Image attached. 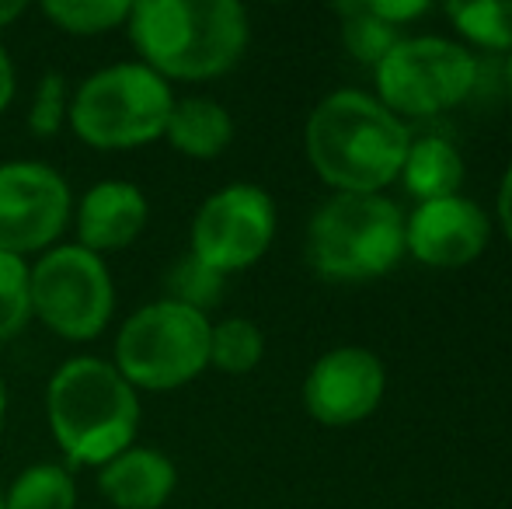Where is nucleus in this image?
<instances>
[{
	"label": "nucleus",
	"instance_id": "dca6fc26",
	"mask_svg": "<svg viewBox=\"0 0 512 509\" xmlns=\"http://www.w3.org/2000/svg\"><path fill=\"white\" fill-rule=\"evenodd\" d=\"M398 178L418 203L457 196L460 182H464V157L443 136H418V140L408 143Z\"/></svg>",
	"mask_w": 512,
	"mask_h": 509
},
{
	"label": "nucleus",
	"instance_id": "a211bd4d",
	"mask_svg": "<svg viewBox=\"0 0 512 509\" xmlns=\"http://www.w3.org/2000/svg\"><path fill=\"white\" fill-rule=\"evenodd\" d=\"M335 14L342 18V46L349 49V56H356L359 63L377 67V63L401 42L398 28L380 21L377 14L370 11L366 0L335 4Z\"/></svg>",
	"mask_w": 512,
	"mask_h": 509
},
{
	"label": "nucleus",
	"instance_id": "f3484780",
	"mask_svg": "<svg viewBox=\"0 0 512 509\" xmlns=\"http://www.w3.org/2000/svg\"><path fill=\"white\" fill-rule=\"evenodd\" d=\"M74 475L60 464H32L4 492V509H74Z\"/></svg>",
	"mask_w": 512,
	"mask_h": 509
},
{
	"label": "nucleus",
	"instance_id": "cd10ccee",
	"mask_svg": "<svg viewBox=\"0 0 512 509\" xmlns=\"http://www.w3.org/2000/svg\"><path fill=\"white\" fill-rule=\"evenodd\" d=\"M28 11L25 0H0V28H7L11 21H18Z\"/></svg>",
	"mask_w": 512,
	"mask_h": 509
},
{
	"label": "nucleus",
	"instance_id": "c756f323",
	"mask_svg": "<svg viewBox=\"0 0 512 509\" xmlns=\"http://www.w3.org/2000/svg\"><path fill=\"white\" fill-rule=\"evenodd\" d=\"M506 84H509V95H512V53H509V60H506Z\"/></svg>",
	"mask_w": 512,
	"mask_h": 509
},
{
	"label": "nucleus",
	"instance_id": "f03ea898",
	"mask_svg": "<svg viewBox=\"0 0 512 509\" xmlns=\"http://www.w3.org/2000/svg\"><path fill=\"white\" fill-rule=\"evenodd\" d=\"M408 129L366 91H331L307 119V157L338 192H380L401 175Z\"/></svg>",
	"mask_w": 512,
	"mask_h": 509
},
{
	"label": "nucleus",
	"instance_id": "bb28decb",
	"mask_svg": "<svg viewBox=\"0 0 512 509\" xmlns=\"http://www.w3.org/2000/svg\"><path fill=\"white\" fill-rule=\"evenodd\" d=\"M14 63H11V56H7V49L0 46V112L11 105V98H14Z\"/></svg>",
	"mask_w": 512,
	"mask_h": 509
},
{
	"label": "nucleus",
	"instance_id": "1a4fd4ad",
	"mask_svg": "<svg viewBox=\"0 0 512 509\" xmlns=\"http://www.w3.org/2000/svg\"><path fill=\"white\" fill-rule=\"evenodd\" d=\"M276 238V203L262 185L234 182L216 189L192 220L189 255L220 276L241 272L269 252Z\"/></svg>",
	"mask_w": 512,
	"mask_h": 509
},
{
	"label": "nucleus",
	"instance_id": "4468645a",
	"mask_svg": "<svg viewBox=\"0 0 512 509\" xmlns=\"http://www.w3.org/2000/svg\"><path fill=\"white\" fill-rule=\"evenodd\" d=\"M175 485V461L154 447H129L98 468V489L115 509H161Z\"/></svg>",
	"mask_w": 512,
	"mask_h": 509
},
{
	"label": "nucleus",
	"instance_id": "393cba45",
	"mask_svg": "<svg viewBox=\"0 0 512 509\" xmlns=\"http://www.w3.org/2000/svg\"><path fill=\"white\" fill-rule=\"evenodd\" d=\"M366 4H370V11L377 14L380 21H387V25H394V28H401L405 21L422 18V14L429 11L425 0H366Z\"/></svg>",
	"mask_w": 512,
	"mask_h": 509
},
{
	"label": "nucleus",
	"instance_id": "20e7f679",
	"mask_svg": "<svg viewBox=\"0 0 512 509\" xmlns=\"http://www.w3.org/2000/svg\"><path fill=\"white\" fill-rule=\"evenodd\" d=\"M405 258V213L380 192H335L307 227V262L335 283L380 279Z\"/></svg>",
	"mask_w": 512,
	"mask_h": 509
},
{
	"label": "nucleus",
	"instance_id": "423d86ee",
	"mask_svg": "<svg viewBox=\"0 0 512 509\" xmlns=\"http://www.w3.org/2000/svg\"><path fill=\"white\" fill-rule=\"evenodd\" d=\"M209 318L178 300H154L115 335V370L136 391H175L209 367Z\"/></svg>",
	"mask_w": 512,
	"mask_h": 509
},
{
	"label": "nucleus",
	"instance_id": "4be33fe9",
	"mask_svg": "<svg viewBox=\"0 0 512 509\" xmlns=\"http://www.w3.org/2000/svg\"><path fill=\"white\" fill-rule=\"evenodd\" d=\"M32 269L21 255L0 252V342L21 335L32 318Z\"/></svg>",
	"mask_w": 512,
	"mask_h": 509
},
{
	"label": "nucleus",
	"instance_id": "39448f33",
	"mask_svg": "<svg viewBox=\"0 0 512 509\" xmlns=\"http://www.w3.org/2000/svg\"><path fill=\"white\" fill-rule=\"evenodd\" d=\"M175 109L171 84L147 63H115L74 91L67 119L88 147L133 150L161 140Z\"/></svg>",
	"mask_w": 512,
	"mask_h": 509
},
{
	"label": "nucleus",
	"instance_id": "7c9ffc66",
	"mask_svg": "<svg viewBox=\"0 0 512 509\" xmlns=\"http://www.w3.org/2000/svg\"><path fill=\"white\" fill-rule=\"evenodd\" d=\"M0 509H4V489H0Z\"/></svg>",
	"mask_w": 512,
	"mask_h": 509
},
{
	"label": "nucleus",
	"instance_id": "2eb2a0df",
	"mask_svg": "<svg viewBox=\"0 0 512 509\" xmlns=\"http://www.w3.org/2000/svg\"><path fill=\"white\" fill-rule=\"evenodd\" d=\"M164 136L185 157L209 161V157L223 154L230 147V140H234V119H230V112L220 102L192 95L175 102Z\"/></svg>",
	"mask_w": 512,
	"mask_h": 509
},
{
	"label": "nucleus",
	"instance_id": "a878e982",
	"mask_svg": "<svg viewBox=\"0 0 512 509\" xmlns=\"http://www.w3.org/2000/svg\"><path fill=\"white\" fill-rule=\"evenodd\" d=\"M499 224L506 231V238L512 241V164L506 168V178H502V189H499Z\"/></svg>",
	"mask_w": 512,
	"mask_h": 509
},
{
	"label": "nucleus",
	"instance_id": "412c9836",
	"mask_svg": "<svg viewBox=\"0 0 512 509\" xmlns=\"http://www.w3.org/2000/svg\"><path fill=\"white\" fill-rule=\"evenodd\" d=\"M42 14L70 35H102L126 25L129 0H46Z\"/></svg>",
	"mask_w": 512,
	"mask_h": 509
},
{
	"label": "nucleus",
	"instance_id": "ddd939ff",
	"mask_svg": "<svg viewBox=\"0 0 512 509\" xmlns=\"http://www.w3.org/2000/svg\"><path fill=\"white\" fill-rule=\"evenodd\" d=\"M147 196L140 185L108 178L88 189V196L77 206V238L81 248L102 255L119 252V248L133 245L147 227Z\"/></svg>",
	"mask_w": 512,
	"mask_h": 509
},
{
	"label": "nucleus",
	"instance_id": "6ab92c4d",
	"mask_svg": "<svg viewBox=\"0 0 512 509\" xmlns=\"http://www.w3.org/2000/svg\"><path fill=\"white\" fill-rule=\"evenodd\" d=\"M265 356V335L255 321L227 318L209 332V367L223 374H251Z\"/></svg>",
	"mask_w": 512,
	"mask_h": 509
},
{
	"label": "nucleus",
	"instance_id": "b1692460",
	"mask_svg": "<svg viewBox=\"0 0 512 509\" xmlns=\"http://www.w3.org/2000/svg\"><path fill=\"white\" fill-rule=\"evenodd\" d=\"M63 123H67V77L49 70L39 81V91H35L32 112H28V129L35 136H56Z\"/></svg>",
	"mask_w": 512,
	"mask_h": 509
},
{
	"label": "nucleus",
	"instance_id": "9b49d317",
	"mask_svg": "<svg viewBox=\"0 0 512 509\" xmlns=\"http://www.w3.org/2000/svg\"><path fill=\"white\" fill-rule=\"evenodd\" d=\"M387 374L377 353L363 346H338L310 367L304 405L321 426H356L380 408Z\"/></svg>",
	"mask_w": 512,
	"mask_h": 509
},
{
	"label": "nucleus",
	"instance_id": "9d476101",
	"mask_svg": "<svg viewBox=\"0 0 512 509\" xmlns=\"http://www.w3.org/2000/svg\"><path fill=\"white\" fill-rule=\"evenodd\" d=\"M70 217V185L42 161L0 164V252H42L63 234Z\"/></svg>",
	"mask_w": 512,
	"mask_h": 509
},
{
	"label": "nucleus",
	"instance_id": "aec40b11",
	"mask_svg": "<svg viewBox=\"0 0 512 509\" xmlns=\"http://www.w3.org/2000/svg\"><path fill=\"white\" fill-rule=\"evenodd\" d=\"M453 28L464 39L485 49H509L512 53V0H478V4L446 7Z\"/></svg>",
	"mask_w": 512,
	"mask_h": 509
},
{
	"label": "nucleus",
	"instance_id": "0eeeda50",
	"mask_svg": "<svg viewBox=\"0 0 512 509\" xmlns=\"http://www.w3.org/2000/svg\"><path fill=\"white\" fill-rule=\"evenodd\" d=\"M377 102L394 116L429 119L460 105L478 84V60L464 42L443 35L401 39L373 67Z\"/></svg>",
	"mask_w": 512,
	"mask_h": 509
},
{
	"label": "nucleus",
	"instance_id": "6e6552de",
	"mask_svg": "<svg viewBox=\"0 0 512 509\" xmlns=\"http://www.w3.org/2000/svg\"><path fill=\"white\" fill-rule=\"evenodd\" d=\"M32 314L70 342H88L108 328L115 286L102 255L81 245L49 248L32 265Z\"/></svg>",
	"mask_w": 512,
	"mask_h": 509
},
{
	"label": "nucleus",
	"instance_id": "7ed1b4c3",
	"mask_svg": "<svg viewBox=\"0 0 512 509\" xmlns=\"http://www.w3.org/2000/svg\"><path fill=\"white\" fill-rule=\"evenodd\" d=\"M46 419L70 464L105 468L122 450L136 447L140 394L115 363L74 356L49 377Z\"/></svg>",
	"mask_w": 512,
	"mask_h": 509
},
{
	"label": "nucleus",
	"instance_id": "5701e85b",
	"mask_svg": "<svg viewBox=\"0 0 512 509\" xmlns=\"http://www.w3.org/2000/svg\"><path fill=\"white\" fill-rule=\"evenodd\" d=\"M223 293V276L216 269L199 262L196 255H185L175 269L168 272V300H178L185 307H196L206 314Z\"/></svg>",
	"mask_w": 512,
	"mask_h": 509
},
{
	"label": "nucleus",
	"instance_id": "f257e3e1",
	"mask_svg": "<svg viewBox=\"0 0 512 509\" xmlns=\"http://www.w3.org/2000/svg\"><path fill=\"white\" fill-rule=\"evenodd\" d=\"M126 32L164 81H209L248 49V11L237 0H136Z\"/></svg>",
	"mask_w": 512,
	"mask_h": 509
},
{
	"label": "nucleus",
	"instance_id": "c85d7f7f",
	"mask_svg": "<svg viewBox=\"0 0 512 509\" xmlns=\"http://www.w3.org/2000/svg\"><path fill=\"white\" fill-rule=\"evenodd\" d=\"M4 412H7V384H4V374H0V422H4Z\"/></svg>",
	"mask_w": 512,
	"mask_h": 509
},
{
	"label": "nucleus",
	"instance_id": "f8f14e48",
	"mask_svg": "<svg viewBox=\"0 0 512 509\" xmlns=\"http://www.w3.org/2000/svg\"><path fill=\"white\" fill-rule=\"evenodd\" d=\"M485 210L467 196H443L418 203L405 220V252L432 269H460L481 258L488 245Z\"/></svg>",
	"mask_w": 512,
	"mask_h": 509
}]
</instances>
